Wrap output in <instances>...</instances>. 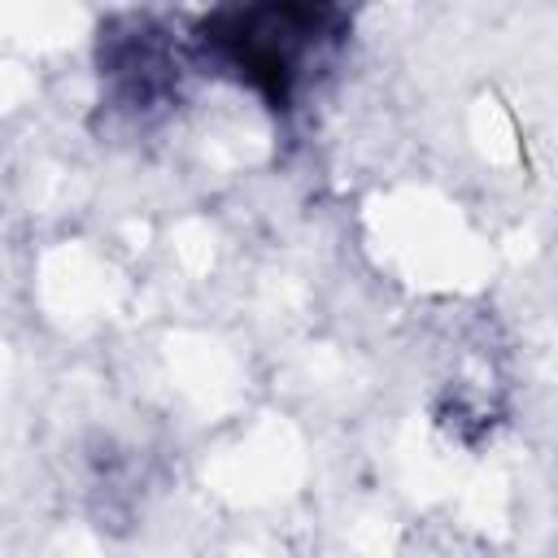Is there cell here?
<instances>
[{"label": "cell", "mask_w": 558, "mask_h": 558, "mask_svg": "<svg viewBox=\"0 0 558 558\" xmlns=\"http://www.w3.org/2000/svg\"><path fill=\"white\" fill-rule=\"evenodd\" d=\"M344 13L331 4H235L196 22V52L257 92L275 113H288L310 61L340 39Z\"/></svg>", "instance_id": "cell-1"}, {"label": "cell", "mask_w": 558, "mask_h": 558, "mask_svg": "<svg viewBox=\"0 0 558 558\" xmlns=\"http://www.w3.org/2000/svg\"><path fill=\"white\" fill-rule=\"evenodd\" d=\"M100 87L105 100L131 122L161 118L183 87V52L174 35L148 13H122L100 31Z\"/></svg>", "instance_id": "cell-2"}]
</instances>
